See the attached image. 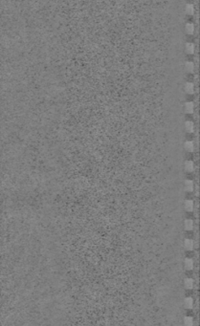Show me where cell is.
<instances>
[{
  "instance_id": "cell-1",
  "label": "cell",
  "mask_w": 200,
  "mask_h": 326,
  "mask_svg": "<svg viewBox=\"0 0 200 326\" xmlns=\"http://www.w3.org/2000/svg\"><path fill=\"white\" fill-rule=\"evenodd\" d=\"M184 209L186 212H191L194 210V203L193 200H186L184 202Z\"/></svg>"
},
{
  "instance_id": "cell-2",
  "label": "cell",
  "mask_w": 200,
  "mask_h": 326,
  "mask_svg": "<svg viewBox=\"0 0 200 326\" xmlns=\"http://www.w3.org/2000/svg\"><path fill=\"white\" fill-rule=\"evenodd\" d=\"M184 188L188 192H191L194 190V183L191 180H186L184 183Z\"/></svg>"
},
{
  "instance_id": "cell-3",
  "label": "cell",
  "mask_w": 200,
  "mask_h": 326,
  "mask_svg": "<svg viewBox=\"0 0 200 326\" xmlns=\"http://www.w3.org/2000/svg\"><path fill=\"white\" fill-rule=\"evenodd\" d=\"M183 245H184V248L187 251H193L194 248V242L191 239H185Z\"/></svg>"
},
{
  "instance_id": "cell-4",
  "label": "cell",
  "mask_w": 200,
  "mask_h": 326,
  "mask_svg": "<svg viewBox=\"0 0 200 326\" xmlns=\"http://www.w3.org/2000/svg\"><path fill=\"white\" fill-rule=\"evenodd\" d=\"M185 112L188 114H193L194 111V104L193 101H188V102L185 103Z\"/></svg>"
},
{
  "instance_id": "cell-5",
  "label": "cell",
  "mask_w": 200,
  "mask_h": 326,
  "mask_svg": "<svg viewBox=\"0 0 200 326\" xmlns=\"http://www.w3.org/2000/svg\"><path fill=\"white\" fill-rule=\"evenodd\" d=\"M194 266V262L191 258H186L184 261V267L187 271H191L193 269Z\"/></svg>"
},
{
  "instance_id": "cell-6",
  "label": "cell",
  "mask_w": 200,
  "mask_h": 326,
  "mask_svg": "<svg viewBox=\"0 0 200 326\" xmlns=\"http://www.w3.org/2000/svg\"><path fill=\"white\" fill-rule=\"evenodd\" d=\"M184 287L186 289L191 290L194 287V280L193 278H186L184 279Z\"/></svg>"
},
{
  "instance_id": "cell-7",
  "label": "cell",
  "mask_w": 200,
  "mask_h": 326,
  "mask_svg": "<svg viewBox=\"0 0 200 326\" xmlns=\"http://www.w3.org/2000/svg\"><path fill=\"white\" fill-rule=\"evenodd\" d=\"M186 309H191L193 307V297H186L183 303Z\"/></svg>"
},
{
  "instance_id": "cell-8",
  "label": "cell",
  "mask_w": 200,
  "mask_h": 326,
  "mask_svg": "<svg viewBox=\"0 0 200 326\" xmlns=\"http://www.w3.org/2000/svg\"><path fill=\"white\" fill-rule=\"evenodd\" d=\"M194 227V222L191 219H187L184 222V229L186 231H191Z\"/></svg>"
},
{
  "instance_id": "cell-9",
  "label": "cell",
  "mask_w": 200,
  "mask_h": 326,
  "mask_svg": "<svg viewBox=\"0 0 200 326\" xmlns=\"http://www.w3.org/2000/svg\"><path fill=\"white\" fill-rule=\"evenodd\" d=\"M185 169L186 171L188 172H193L194 171V168H195V166H194V164L193 161H187L185 162Z\"/></svg>"
},
{
  "instance_id": "cell-10",
  "label": "cell",
  "mask_w": 200,
  "mask_h": 326,
  "mask_svg": "<svg viewBox=\"0 0 200 326\" xmlns=\"http://www.w3.org/2000/svg\"><path fill=\"white\" fill-rule=\"evenodd\" d=\"M185 129L188 133H193L194 132V124L191 120L185 122Z\"/></svg>"
},
{
  "instance_id": "cell-11",
  "label": "cell",
  "mask_w": 200,
  "mask_h": 326,
  "mask_svg": "<svg viewBox=\"0 0 200 326\" xmlns=\"http://www.w3.org/2000/svg\"><path fill=\"white\" fill-rule=\"evenodd\" d=\"M184 147H185V149L187 150L188 152H193V151H194V149H195V146H194V144H193V142H191V141L186 142H185Z\"/></svg>"
},
{
  "instance_id": "cell-12",
  "label": "cell",
  "mask_w": 200,
  "mask_h": 326,
  "mask_svg": "<svg viewBox=\"0 0 200 326\" xmlns=\"http://www.w3.org/2000/svg\"><path fill=\"white\" fill-rule=\"evenodd\" d=\"M185 91L190 95H193L194 93V85L191 82H187L185 85Z\"/></svg>"
},
{
  "instance_id": "cell-13",
  "label": "cell",
  "mask_w": 200,
  "mask_h": 326,
  "mask_svg": "<svg viewBox=\"0 0 200 326\" xmlns=\"http://www.w3.org/2000/svg\"><path fill=\"white\" fill-rule=\"evenodd\" d=\"M195 51V46H194L193 43H187L186 44V52L190 55H193Z\"/></svg>"
},
{
  "instance_id": "cell-14",
  "label": "cell",
  "mask_w": 200,
  "mask_h": 326,
  "mask_svg": "<svg viewBox=\"0 0 200 326\" xmlns=\"http://www.w3.org/2000/svg\"><path fill=\"white\" fill-rule=\"evenodd\" d=\"M185 29H186V32H187L188 35H193L194 33V25L193 23H187Z\"/></svg>"
},
{
  "instance_id": "cell-15",
  "label": "cell",
  "mask_w": 200,
  "mask_h": 326,
  "mask_svg": "<svg viewBox=\"0 0 200 326\" xmlns=\"http://www.w3.org/2000/svg\"><path fill=\"white\" fill-rule=\"evenodd\" d=\"M185 11H186V13H187L189 15H193V13H194V7H193V4H187V5H186Z\"/></svg>"
},
{
  "instance_id": "cell-16",
  "label": "cell",
  "mask_w": 200,
  "mask_h": 326,
  "mask_svg": "<svg viewBox=\"0 0 200 326\" xmlns=\"http://www.w3.org/2000/svg\"><path fill=\"white\" fill-rule=\"evenodd\" d=\"M185 67H186V70H187L189 73H193V70H194V64H193V62L188 61L187 63H186Z\"/></svg>"
},
{
  "instance_id": "cell-17",
  "label": "cell",
  "mask_w": 200,
  "mask_h": 326,
  "mask_svg": "<svg viewBox=\"0 0 200 326\" xmlns=\"http://www.w3.org/2000/svg\"><path fill=\"white\" fill-rule=\"evenodd\" d=\"M184 324L186 326H193V319L191 317H184Z\"/></svg>"
}]
</instances>
